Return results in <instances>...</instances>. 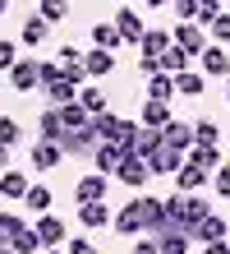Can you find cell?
I'll return each instance as SVG.
<instances>
[{
	"label": "cell",
	"instance_id": "cell-2",
	"mask_svg": "<svg viewBox=\"0 0 230 254\" xmlns=\"http://www.w3.org/2000/svg\"><path fill=\"white\" fill-rule=\"evenodd\" d=\"M171 47H180L184 56H198V51L207 47V33H203L198 23H175V28H171Z\"/></svg>",
	"mask_w": 230,
	"mask_h": 254
},
{
	"label": "cell",
	"instance_id": "cell-41",
	"mask_svg": "<svg viewBox=\"0 0 230 254\" xmlns=\"http://www.w3.org/2000/svg\"><path fill=\"white\" fill-rule=\"evenodd\" d=\"M175 5V23H193V14H198V0H171Z\"/></svg>",
	"mask_w": 230,
	"mask_h": 254
},
{
	"label": "cell",
	"instance_id": "cell-43",
	"mask_svg": "<svg viewBox=\"0 0 230 254\" xmlns=\"http://www.w3.org/2000/svg\"><path fill=\"white\" fill-rule=\"evenodd\" d=\"M129 254H161V250H157L152 236H134V250H129Z\"/></svg>",
	"mask_w": 230,
	"mask_h": 254
},
{
	"label": "cell",
	"instance_id": "cell-30",
	"mask_svg": "<svg viewBox=\"0 0 230 254\" xmlns=\"http://www.w3.org/2000/svg\"><path fill=\"white\" fill-rule=\"evenodd\" d=\"M23 203H28V213H37V217H42V213H51V190L33 181V185H28V194H23Z\"/></svg>",
	"mask_w": 230,
	"mask_h": 254
},
{
	"label": "cell",
	"instance_id": "cell-15",
	"mask_svg": "<svg viewBox=\"0 0 230 254\" xmlns=\"http://www.w3.org/2000/svg\"><path fill=\"white\" fill-rule=\"evenodd\" d=\"M152 241H157V250L161 254H189V236L184 231H175V227H161V231H152Z\"/></svg>",
	"mask_w": 230,
	"mask_h": 254
},
{
	"label": "cell",
	"instance_id": "cell-16",
	"mask_svg": "<svg viewBox=\"0 0 230 254\" xmlns=\"http://www.w3.org/2000/svg\"><path fill=\"white\" fill-rule=\"evenodd\" d=\"M189 167H198V171L212 176V171L221 167V148H217V143H193V148H189Z\"/></svg>",
	"mask_w": 230,
	"mask_h": 254
},
{
	"label": "cell",
	"instance_id": "cell-25",
	"mask_svg": "<svg viewBox=\"0 0 230 254\" xmlns=\"http://www.w3.org/2000/svg\"><path fill=\"white\" fill-rule=\"evenodd\" d=\"M46 97H51V107H69V102H79V83H69L65 74L46 88Z\"/></svg>",
	"mask_w": 230,
	"mask_h": 254
},
{
	"label": "cell",
	"instance_id": "cell-3",
	"mask_svg": "<svg viewBox=\"0 0 230 254\" xmlns=\"http://www.w3.org/2000/svg\"><path fill=\"white\" fill-rule=\"evenodd\" d=\"M33 231H37L42 250H60V245H65V217H55V213H42L33 222Z\"/></svg>",
	"mask_w": 230,
	"mask_h": 254
},
{
	"label": "cell",
	"instance_id": "cell-45",
	"mask_svg": "<svg viewBox=\"0 0 230 254\" xmlns=\"http://www.w3.org/2000/svg\"><path fill=\"white\" fill-rule=\"evenodd\" d=\"M14 61H19V47L14 42H0V69H9Z\"/></svg>",
	"mask_w": 230,
	"mask_h": 254
},
{
	"label": "cell",
	"instance_id": "cell-4",
	"mask_svg": "<svg viewBox=\"0 0 230 254\" xmlns=\"http://www.w3.org/2000/svg\"><path fill=\"white\" fill-rule=\"evenodd\" d=\"M157 139H161V148L189 153V148H193V125H189V121H171V125H161V129H157Z\"/></svg>",
	"mask_w": 230,
	"mask_h": 254
},
{
	"label": "cell",
	"instance_id": "cell-52",
	"mask_svg": "<svg viewBox=\"0 0 230 254\" xmlns=\"http://www.w3.org/2000/svg\"><path fill=\"white\" fill-rule=\"evenodd\" d=\"M46 254H65V250H46Z\"/></svg>",
	"mask_w": 230,
	"mask_h": 254
},
{
	"label": "cell",
	"instance_id": "cell-46",
	"mask_svg": "<svg viewBox=\"0 0 230 254\" xmlns=\"http://www.w3.org/2000/svg\"><path fill=\"white\" fill-rule=\"evenodd\" d=\"M138 74H143V79H152V74H161V69H157V56H138Z\"/></svg>",
	"mask_w": 230,
	"mask_h": 254
},
{
	"label": "cell",
	"instance_id": "cell-31",
	"mask_svg": "<svg viewBox=\"0 0 230 254\" xmlns=\"http://www.w3.org/2000/svg\"><path fill=\"white\" fill-rule=\"evenodd\" d=\"M79 107H83L88 116H101L106 107H111V102H106V93H101V88H88V83H83V88H79Z\"/></svg>",
	"mask_w": 230,
	"mask_h": 254
},
{
	"label": "cell",
	"instance_id": "cell-48",
	"mask_svg": "<svg viewBox=\"0 0 230 254\" xmlns=\"http://www.w3.org/2000/svg\"><path fill=\"white\" fill-rule=\"evenodd\" d=\"M0 171H9V148H0Z\"/></svg>",
	"mask_w": 230,
	"mask_h": 254
},
{
	"label": "cell",
	"instance_id": "cell-12",
	"mask_svg": "<svg viewBox=\"0 0 230 254\" xmlns=\"http://www.w3.org/2000/svg\"><path fill=\"white\" fill-rule=\"evenodd\" d=\"M111 208H106V199L101 203H79V227L83 231H106V227H111Z\"/></svg>",
	"mask_w": 230,
	"mask_h": 254
},
{
	"label": "cell",
	"instance_id": "cell-18",
	"mask_svg": "<svg viewBox=\"0 0 230 254\" xmlns=\"http://www.w3.org/2000/svg\"><path fill=\"white\" fill-rule=\"evenodd\" d=\"M60 134H65V121H60V111H55V107H46V111L37 116V139L60 143Z\"/></svg>",
	"mask_w": 230,
	"mask_h": 254
},
{
	"label": "cell",
	"instance_id": "cell-32",
	"mask_svg": "<svg viewBox=\"0 0 230 254\" xmlns=\"http://www.w3.org/2000/svg\"><path fill=\"white\" fill-rule=\"evenodd\" d=\"M37 19L46 28H51V23H65L69 19V0H42V14H37Z\"/></svg>",
	"mask_w": 230,
	"mask_h": 254
},
{
	"label": "cell",
	"instance_id": "cell-27",
	"mask_svg": "<svg viewBox=\"0 0 230 254\" xmlns=\"http://www.w3.org/2000/svg\"><path fill=\"white\" fill-rule=\"evenodd\" d=\"M28 185H33V181H28L23 171H0V194H5V199H23Z\"/></svg>",
	"mask_w": 230,
	"mask_h": 254
},
{
	"label": "cell",
	"instance_id": "cell-14",
	"mask_svg": "<svg viewBox=\"0 0 230 254\" xmlns=\"http://www.w3.org/2000/svg\"><path fill=\"white\" fill-rule=\"evenodd\" d=\"M120 162H125L120 143H97V148H92V167H97V176H115Z\"/></svg>",
	"mask_w": 230,
	"mask_h": 254
},
{
	"label": "cell",
	"instance_id": "cell-7",
	"mask_svg": "<svg viewBox=\"0 0 230 254\" xmlns=\"http://www.w3.org/2000/svg\"><path fill=\"white\" fill-rule=\"evenodd\" d=\"M143 162H147V171H152V176H175V171L184 167V153H175V148H161V143H157Z\"/></svg>",
	"mask_w": 230,
	"mask_h": 254
},
{
	"label": "cell",
	"instance_id": "cell-33",
	"mask_svg": "<svg viewBox=\"0 0 230 254\" xmlns=\"http://www.w3.org/2000/svg\"><path fill=\"white\" fill-rule=\"evenodd\" d=\"M42 37H46V23L37 19V14H33V19H23V23H19V42H23V47H37Z\"/></svg>",
	"mask_w": 230,
	"mask_h": 254
},
{
	"label": "cell",
	"instance_id": "cell-23",
	"mask_svg": "<svg viewBox=\"0 0 230 254\" xmlns=\"http://www.w3.org/2000/svg\"><path fill=\"white\" fill-rule=\"evenodd\" d=\"M111 69H115V56L111 51H88L83 56V74H92V79H106Z\"/></svg>",
	"mask_w": 230,
	"mask_h": 254
},
{
	"label": "cell",
	"instance_id": "cell-42",
	"mask_svg": "<svg viewBox=\"0 0 230 254\" xmlns=\"http://www.w3.org/2000/svg\"><path fill=\"white\" fill-rule=\"evenodd\" d=\"M55 65H60V69H69V65H83V51L65 42V47H60V61H55Z\"/></svg>",
	"mask_w": 230,
	"mask_h": 254
},
{
	"label": "cell",
	"instance_id": "cell-21",
	"mask_svg": "<svg viewBox=\"0 0 230 254\" xmlns=\"http://www.w3.org/2000/svg\"><path fill=\"white\" fill-rule=\"evenodd\" d=\"M203 88H207V79H203L198 69L175 74V97H203Z\"/></svg>",
	"mask_w": 230,
	"mask_h": 254
},
{
	"label": "cell",
	"instance_id": "cell-9",
	"mask_svg": "<svg viewBox=\"0 0 230 254\" xmlns=\"http://www.w3.org/2000/svg\"><path fill=\"white\" fill-rule=\"evenodd\" d=\"M37 69H42V61H33V56H28V61H14L9 65V88L14 93H33L37 88Z\"/></svg>",
	"mask_w": 230,
	"mask_h": 254
},
{
	"label": "cell",
	"instance_id": "cell-20",
	"mask_svg": "<svg viewBox=\"0 0 230 254\" xmlns=\"http://www.w3.org/2000/svg\"><path fill=\"white\" fill-rule=\"evenodd\" d=\"M166 47H171V28H147V33L138 37V51L143 56H161Z\"/></svg>",
	"mask_w": 230,
	"mask_h": 254
},
{
	"label": "cell",
	"instance_id": "cell-47",
	"mask_svg": "<svg viewBox=\"0 0 230 254\" xmlns=\"http://www.w3.org/2000/svg\"><path fill=\"white\" fill-rule=\"evenodd\" d=\"M203 254H230V245H226V241H207Z\"/></svg>",
	"mask_w": 230,
	"mask_h": 254
},
{
	"label": "cell",
	"instance_id": "cell-24",
	"mask_svg": "<svg viewBox=\"0 0 230 254\" xmlns=\"http://www.w3.org/2000/svg\"><path fill=\"white\" fill-rule=\"evenodd\" d=\"M157 69H161V74H171V79H175V74H184V69H189V56H184L180 47H166V51L157 56Z\"/></svg>",
	"mask_w": 230,
	"mask_h": 254
},
{
	"label": "cell",
	"instance_id": "cell-6",
	"mask_svg": "<svg viewBox=\"0 0 230 254\" xmlns=\"http://www.w3.org/2000/svg\"><path fill=\"white\" fill-rule=\"evenodd\" d=\"M28 162H33V171H55L60 162H65V148H60V143L37 139L33 148H28Z\"/></svg>",
	"mask_w": 230,
	"mask_h": 254
},
{
	"label": "cell",
	"instance_id": "cell-53",
	"mask_svg": "<svg viewBox=\"0 0 230 254\" xmlns=\"http://www.w3.org/2000/svg\"><path fill=\"white\" fill-rule=\"evenodd\" d=\"M120 5H134V0H120Z\"/></svg>",
	"mask_w": 230,
	"mask_h": 254
},
{
	"label": "cell",
	"instance_id": "cell-39",
	"mask_svg": "<svg viewBox=\"0 0 230 254\" xmlns=\"http://www.w3.org/2000/svg\"><path fill=\"white\" fill-rule=\"evenodd\" d=\"M212 190H217L221 199H230V167H226V162H221L217 171H212Z\"/></svg>",
	"mask_w": 230,
	"mask_h": 254
},
{
	"label": "cell",
	"instance_id": "cell-22",
	"mask_svg": "<svg viewBox=\"0 0 230 254\" xmlns=\"http://www.w3.org/2000/svg\"><path fill=\"white\" fill-rule=\"evenodd\" d=\"M193 241H226V217H217V213H207L203 222H198V227H193Z\"/></svg>",
	"mask_w": 230,
	"mask_h": 254
},
{
	"label": "cell",
	"instance_id": "cell-35",
	"mask_svg": "<svg viewBox=\"0 0 230 254\" xmlns=\"http://www.w3.org/2000/svg\"><path fill=\"white\" fill-rule=\"evenodd\" d=\"M207 42H212V47H221V42H230V14H217V19L207 23Z\"/></svg>",
	"mask_w": 230,
	"mask_h": 254
},
{
	"label": "cell",
	"instance_id": "cell-37",
	"mask_svg": "<svg viewBox=\"0 0 230 254\" xmlns=\"http://www.w3.org/2000/svg\"><path fill=\"white\" fill-rule=\"evenodd\" d=\"M157 143H161V139H157V129H143V125H138V139H134V157H147V153H152Z\"/></svg>",
	"mask_w": 230,
	"mask_h": 254
},
{
	"label": "cell",
	"instance_id": "cell-13",
	"mask_svg": "<svg viewBox=\"0 0 230 254\" xmlns=\"http://www.w3.org/2000/svg\"><path fill=\"white\" fill-rule=\"evenodd\" d=\"M171 121H175L171 102H143V111H138V125H143V129H161Z\"/></svg>",
	"mask_w": 230,
	"mask_h": 254
},
{
	"label": "cell",
	"instance_id": "cell-19",
	"mask_svg": "<svg viewBox=\"0 0 230 254\" xmlns=\"http://www.w3.org/2000/svg\"><path fill=\"white\" fill-rule=\"evenodd\" d=\"M207 181H212V176H207V171H198V167H189V162L175 171V190H180V194H198Z\"/></svg>",
	"mask_w": 230,
	"mask_h": 254
},
{
	"label": "cell",
	"instance_id": "cell-28",
	"mask_svg": "<svg viewBox=\"0 0 230 254\" xmlns=\"http://www.w3.org/2000/svg\"><path fill=\"white\" fill-rule=\"evenodd\" d=\"M9 250H14V254H42V241H37V231H33V227H28V222H23V227L14 231Z\"/></svg>",
	"mask_w": 230,
	"mask_h": 254
},
{
	"label": "cell",
	"instance_id": "cell-1",
	"mask_svg": "<svg viewBox=\"0 0 230 254\" xmlns=\"http://www.w3.org/2000/svg\"><path fill=\"white\" fill-rule=\"evenodd\" d=\"M111 227L120 236H152V231H161L166 227V217H161V199H152V194H138V199H129L120 213L111 217Z\"/></svg>",
	"mask_w": 230,
	"mask_h": 254
},
{
	"label": "cell",
	"instance_id": "cell-38",
	"mask_svg": "<svg viewBox=\"0 0 230 254\" xmlns=\"http://www.w3.org/2000/svg\"><path fill=\"white\" fill-rule=\"evenodd\" d=\"M217 14H226V9H221V0H198V14H193V23L203 28V23H212V19H217Z\"/></svg>",
	"mask_w": 230,
	"mask_h": 254
},
{
	"label": "cell",
	"instance_id": "cell-8",
	"mask_svg": "<svg viewBox=\"0 0 230 254\" xmlns=\"http://www.w3.org/2000/svg\"><path fill=\"white\" fill-rule=\"evenodd\" d=\"M198 61H203V69H198L203 79H230V56L221 47H212V42H207V47L198 51Z\"/></svg>",
	"mask_w": 230,
	"mask_h": 254
},
{
	"label": "cell",
	"instance_id": "cell-34",
	"mask_svg": "<svg viewBox=\"0 0 230 254\" xmlns=\"http://www.w3.org/2000/svg\"><path fill=\"white\" fill-rule=\"evenodd\" d=\"M19 143H23V125L0 116V148H19Z\"/></svg>",
	"mask_w": 230,
	"mask_h": 254
},
{
	"label": "cell",
	"instance_id": "cell-51",
	"mask_svg": "<svg viewBox=\"0 0 230 254\" xmlns=\"http://www.w3.org/2000/svg\"><path fill=\"white\" fill-rule=\"evenodd\" d=\"M0 254H14V250H9V245H0Z\"/></svg>",
	"mask_w": 230,
	"mask_h": 254
},
{
	"label": "cell",
	"instance_id": "cell-50",
	"mask_svg": "<svg viewBox=\"0 0 230 254\" xmlns=\"http://www.w3.org/2000/svg\"><path fill=\"white\" fill-rule=\"evenodd\" d=\"M5 14H9V0H0V19H5Z\"/></svg>",
	"mask_w": 230,
	"mask_h": 254
},
{
	"label": "cell",
	"instance_id": "cell-26",
	"mask_svg": "<svg viewBox=\"0 0 230 254\" xmlns=\"http://www.w3.org/2000/svg\"><path fill=\"white\" fill-rule=\"evenodd\" d=\"M147 102H175V79L171 74H152L147 79Z\"/></svg>",
	"mask_w": 230,
	"mask_h": 254
},
{
	"label": "cell",
	"instance_id": "cell-36",
	"mask_svg": "<svg viewBox=\"0 0 230 254\" xmlns=\"http://www.w3.org/2000/svg\"><path fill=\"white\" fill-rule=\"evenodd\" d=\"M193 143H221L217 121H193Z\"/></svg>",
	"mask_w": 230,
	"mask_h": 254
},
{
	"label": "cell",
	"instance_id": "cell-44",
	"mask_svg": "<svg viewBox=\"0 0 230 254\" xmlns=\"http://www.w3.org/2000/svg\"><path fill=\"white\" fill-rule=\"evenodd\" d=\"M65 254H97V245H92V241H83V236H74V241L65 245Z\"/></svg>",
	"mask_w": 230,
	"mask_h": 254
},
{
	"label": "cell",
	"instance_id": "cell-17",
	"mask_svg": "<svg viewBox=\"0 0 230 254\" xmlns=\"http://www.w3.org/2000/svg\"><path fill=\"white\" fill-rule=\"evenodd\" d=\"M120 121H125V116H115V111L92 116V134H97V143H115L120 139Z\"/></svg>",
	"mask_w": 230,
	"mask_h": 254
},
{
	"label": "cell",
	"instance_id": "cell-10",
	"mask_svg": "<svg viewBox=\"0 0 230 254\" xmlns=\"http://www.w3.org/2000/svg\"><path fill=\"white\" fill-rule=\"evenodd\" d=\"M111 181L134 185V190H138V185H147V181H152V171H147V162H143V157H134V153H129V157L115 167V176H111Z\"/></svg>",
	"mask_w": 230,
	"mask_h": 254
},
{
	"label": "cell",
	"instance_id": "cell-5",
	"mask_svg": "<svg viewBox=\"0 0 230 254\" xmlns=\"http://www.w3.org/2000/svg\"><path fill=\"white\" fill-rule=\"evenodd\" d=\"M106 190H111V176L88 171V176H79V185H74V199H79V203H101Z\"/></svg>",
	"mask_w": 230,
	"mask_h": 254
},
{
	"label": "cell",
	"instance_id": "cell-54",
	"mask_svg": "<svg viewBox=\"0 0 230 254\" xmlns=\"http://www.w3.org/2000/svg\"><path fill=\"white\" fill-rule=\"evenodd\" d=\"M226 97H230V83H226Z\"/></svg>",
	"mask_w": 230,
	"mask_h": 254
},
{
	"label": "cell",
	"instance_id": "cell-11",
	"mask_svg": "<svg viewBox=\"0 0 230 254\" xmlns=\"http://www.w3.org/2000/svg\"><path fill=\"white\" fill-rule=\"evenodd\" d=\"M115 33H120V42H134V47H138V37L147 33V23L138 19V9L120 5V14H115Z\"/></svg>",
	"mask_w": 230,
	"mask_h": 254
},
{
	"label": "cell",
	"instance_id": "cell-40",
	"mask_svg": "<svg viewBox=\"0 0 230 254\" xmlns=\"http://www.w3.org/2000/svg\"><path fill=\"white\" fill-rule=\"evenodd\" d=\"M19 227H23V217H14V213H0V241H5V245L14 241V231H19Z\"/></svg>",
	"mask_w": 230,
	"mask_h": 254
},
{
	"label": "cell",
	"instance_id": "cell-29",
	"mask_svg": "<svg viewBox=\"0 0 230 254\" xmlns=\"http://www.w3.org/2000/svg\"><path fill=\"white\" fill-rule=\"evenodd\" d=\"M115 47H120L115 23H92V51H115Z\"/></svg>",
	"mask_w": 230,
	"mask_h": 254
},
{
	"label": "cell",
	"instance_id": "cell-49",
	"mask_svg": "<svg viewBox=\"0 0 230 254\" xmlns=\"http://www.w3.org/2000/svg\"><path fill=\"white\" fill-rule=\"evenodd\" d=\"M143 5H147V9H166L171 0H143Z\"/></svg>",
	"mask_w": 230,
	"mask_h": 254
}]
</instances>
